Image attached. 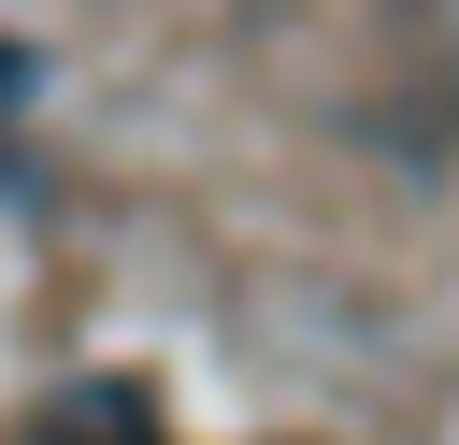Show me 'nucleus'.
Here are the masks:
<instances>
[{"label":"nucleus","mask_w":459,"mask_h":445,"mask_svg":"<svg viewBox=\"0 0 459 445\" xmlns=\"http://www.w3.org/2000/svg\"><path fill=\"white\" fill-rule=\"evenodd\" d=\"M43 445H158V402L143 388H57L43 402Z\"/></svg>","instance_id":"nucleus-1"}]
</instances>
